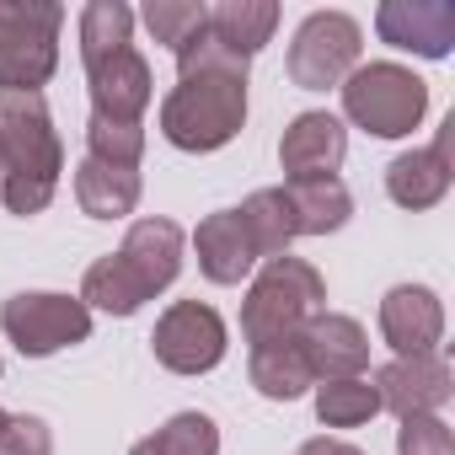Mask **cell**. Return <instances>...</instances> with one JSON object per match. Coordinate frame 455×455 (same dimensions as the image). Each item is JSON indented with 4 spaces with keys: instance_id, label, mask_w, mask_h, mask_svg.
Wrapping results in <instances>:
<instances>
[{
    "instance_id": "8",
    "label": "cell",
    "mask_w": 455,
    "mask_h": 455,
    "mask_svg": "<svg viewBox=\"0 0 455 455\" xmlns=\"http://www.w3.org/2000/svg\"><path fill=\"white\" fill-rule=\"evenodd\" d=\"M150 348H156V364L172 370V375H209L225 359V348H231V332H225V316L214 306H204V300H172L156 316Z\"/></svg>"
},
{
    "instance_id": "27",
    "label": "cell",
    "mask_w": 455,
    "mask_h": 455,
    "mask_svg": "<svg viewBox=\"0 0 455 455\" xmlns=\"http://www.w3.org/2000/svg\"><path fill=\"white\" fill-rule=\"evenodd\" d=\"M140 22L150 28L156 44H166V49L177 54V49H188L198 33H209V6H204V0H145Z\"/></svg>"
},
{
    "instance_id": "26",
    "label": "cell",
    "mask_w": 455,
    "mask_h": 455,
    "mask_svg": "<svg viewBox=\"0 0 455 455\" xmlns=\"http://www.w3.org/2000/svg\"><path fill=\"white\" fill-rule=\"evenodd\" d=\"M380 412V396H375V380L370 375H354V380H316V418L327 428H359Z\"/></svg>"
},
{
    "instance_id": "20",
    "label": "cell",
    "mask_w": 455,
    "mask_h": 455,
    "mask_svg": "<svg viewBox=\"0 0 455 455\" xmlns=\"http://www.w3.org/2000/svg\"><path fill=\"white\" fill-rule=\"evenodd\" d=\"M279 28V6L274 0H214L209 6V38H220L231 54L252 60Z\"/></svg>"
},
{
    "instance_id": "29",
    "label": "cell",
    "mask_w": 455,
    "mask_h": 455,
    "mask_svg": "<svg viewBox=\"0 0 455 455\" xmlns=\"http://www.w3.org/2000/svg\"><path fill=\"white\" fill-rule=\"evenodd\" d=\"M396 455H455V434L439 412L423 418H402L396 428Z\"/></svg>"
},
{
    "instance_id": "16",
    "label": "cell",
    "mask_w": 455,
    "mask_h": 455,
    "mask_svg": "<svg viewBox=\"0 0 455 455\" xmlns=\"http://www.w3.org/2000/svg\"><path fill=\"white\" fill-rule=\"evenodd\" d=\"M182 247H188V236H182L177 220H134L129 236H124V247H118V258L134 268V279H140V284L150 290V300H156L161 290L177 284V274H182Z\"/></svg>"
},
{
    "instance_id": "30",
    "label": "cell",
    "mask_w": 455,
    "mask_h": 455,
    "mask_svg": "<svg viewBox=\"0 0 455 455\" xmlns=\"http://www.w3.org/2000/svg\"><path fill=\"white\" fill-rule=\"evenodd\" d=\"M0 455H54V434H49V423L33 418V412L6 418V428H0Z\"/></svg>"
},
{
    "instance_id": "1",
    "label": "cell",
    "mask_w": 455,
    "mask_h": 455,
    "mask_svg": "<svg viewBox=\"0 0 455 455\" xmlns=\"http://www.w3.org/2000/svg\"><path fill=\"white\" fill-rule=\"evenodd\" d=\"M247 76H252V60L231 54L209 33H198L188 49H177V86L161 102L166 145H177L188 156L225 150L247 124Z\"/></svg>"
},
{
    "instance_id": "25",
    "label": "cell",
    "mask_w": 455,
    "mask_h": 455,
    "mask_svg": "<svg viewBox=\"0 0 455 455\" xmlns=\"http://www.w3.org/2000/svg\"><path fill=\"white\" fill-rule=\"evenodd\" d=\"M129 455H220V423L209 412H172L156 434H145Z\"/></svg>"
},
{
    "instance_id": "24",
    "label": "cell",
    "mask_w": 455,
    "mask_h": 455,
    "mask_svg": "<svg viewBox=\"0 0 455 455\" xmlns=\"http://www.w3.org/2000/svg\"><path fill=\"white\" fill-rule=\"evenodd\" d=\"M76 33H81V65L97 70L102 60H113L134 44V12L124 0H92V6H81Z\"/></svg>"
},
{
    "instance_id": "33",
    "label": "cell",
    "mask_w": 455,
    "mask_h": 455,
    "mask_svg": "<svg viewBox=\"0 0 455 455\" xmlns=\"http://www.w3.org/2000/svg\"><path fill=\"white\" fill-rule=\"evenodd\" d=\"M0 172H6V161H0Z\"/></svg>"
},
{
    "instance_id": "15",
    "label": "cell",
    "mask_w": 455,
    "mask_h": 455,
    "mask_svg": "<svg viewBox=\"0 0 455 455\" xmlns=\"http://www.w3.org/2000/svg\"><path fill=\"white\" fill-rule=\"evenodd\" d=\"M450 129H455V118L434 134V145H423V150H402L391 166H386V193H391V204L396 209H434L444 193H450Z\"/></svg>"
},
{
    "instance_id": "5",
    "label": "cell",
    "mask_w": 455,
    "mask_h": 455,
    "mask_svg": "<svg viewBox=\"0 0 455 455\" xmlns=\"http://www.w3.org/2000/svg\"><path fill=\"white\" fill-rule=\"evenodd\" d=\"M60 0H0V92H44L60 70Z\"/></svg>"
},
{
    "instance_id": "32",
    "label": "cell",
    "mask_w": 455,
    "mask_h": 455,
    "mask_svg": "<svg viewBox=\"0 0 455 455\" xmlns=\"http://www.w3.org/2000/svg\"><path fill=\"white\" fill-rule=\"evenodd\" d=\"M6 418H12V412H0V428H6Z\"/></svg>"
},
{
    "instance_id": "21",
    "label": "cell",
    "mask_w": 455,
    "mask_h": 455,
    "mask_svg": "<svg viewBox=\"0 0 455 455\" xmlns=\"http://www.w3.org/2000/svg\"><path fill=\"white\" fill-rule=\"evenodd\" d=\"M242 225H247V242H252V252L263 258V263H274V258H290V247H295V209H290V193L284 188H258L242 209Z\"/></svg>"
},
{
    "instance_id": "23",
    "label": "cell",
    "mask_w": 455,
    "mask_h": 455,
    "mask_svg": "<svg viewBox=\"0 0 455 455\" xmlns=\"http://www.w3.org/2000/svg\"><path fill=\"white\" fill-rule=\"evenodd\" d=\"M247 375H252L258 396H268V402H295V396H306L316 386L300 343H263V348H252Z\"/></svg>"
},
{
    "instance_id": "12",
    "label": "cell",
    "mask_w": 455,
    "mask_h": 455,
    "mask_svg": "<svg viewBox=\"0 0 455 455\" xmlns=\"http://www.w3.org/2000/svg\"><path fill=\"white\" fill-rule=\"evenodd\" d=\"M295 343H300V354H306L316 380H354V375L370 370V332L354 316H343V311L311 316Z\"/></svg>"
},
{
    "instance_id": "7",
    "label": "cell",
    "mask_w": 455,
    "mask_h": 455,
    "mask_svg": "<svg viewBox=\"0 0 455 455\" xmlns=\"http://www.w3.org/2000/svg\"><path fill=\"white\" fill-rule=\"evenodd\" d=\"M359 54H364V28L348 12H311L290 38V81L300 92L343 86L359 70Z\"/></svg>"
},
{
    "instance_id": "22",
    "label": "cell",
    "mask_w": 455,
    "mask_h": 455,
    "mask_svg": "<svg viewBox=\"0 0 455 455\" xmlns=\"http://www.w3.org/2000/svg\"><path fill=\"white\" fill-rule=\"evenodd\" d=\"M145 300H150V290L134 279V268H129L118 252L97 258V263L86 268V279H81V306H86V311H102V316H134V311H145Z\"/></svg>"
},
{
    "instance_id": "6",
    "label": "cell",
    "mask_w": 455,
    "mask_h": 455,
    "mask_svg": "<svg viewBox=\"0 0 455 455\" xmlns=\"http://www.w3.org/2000/svg\"><path fill=\"white\" fill-rule=\"evenodd\" d=\"M0 332L17 343L22 359H49L60 348H76L92 338V311L81 306V295L22 290L0 306Z\"/></svg>"
},
{
    "instance_id": "28",
    "label": "cell",
    "mask_w": 455,
    "mask_h": 455,
    "mask_svg": "<svg viewBox=\"0 0 455 455\" xmlns=\"http://www.w3.org/2000/svg\"><path fill=\"white\" fill-rule=\"evenodd\" d=\"M86 156L102 166L140 172L145 161V129L140 124H113V118H86Z\"/></svg>"
},
{
    "instance_id": "31",
    "label": "cell",
    "mask_w": 455,
    "mask_h": 455,
    "mask_svg": "<svg viewBox=\"0 0 455 455\" xmlns=\"http://www.w3.org/2000/svg\"><path fill=\"white\" fill-rule=\"evenodd\" d=\"M295 455H364V450H359V444H348V439H327V434H322V439H306Z\"/></svg>"
},
{
    "instance_id": "9",
    "label": "cell",
    "mask_w": 455,
    "mask_h": 455,
    "mask_svg": "<svg viewBox=\"0 0 455 455\" xmlns=\"http://www.w3.org/2000/svg\"><path fill=\"white\" fill-rule=\"evenodd\" d=\"M375 396H380V412H396V418H423V412H439L455 391V375H450V359L434 348V354H396L391 364H380L375 375Z\"/></svg>"
},
{
    "instance_id": "4",
    "label": "cell",
    "mask_w": 455,
    "mask_h": 455,
    "mask_svg": "<svg viewBox=\"0 0 455 455\" xmlns=\"http://www.w3.org/2000/svg\"><path fill=\"white\" fill-rule=\"evenodd\" d=\"M343 118L375 140H402L423 124L428 113V81L412 76L407 65L396 60H375V65H359L343 86Z\"/></svg>"
},
{
    "instance_id": "13",
    "label": "cell",
    "mask_w": 455,
    "mask_h": 455,
    "mask_svg": "<svg viewBox=\"0 0 455 455\" xmlns=\"http://www.w3.org/2000/svg\"><path fill=\"white\" fill-rule=\"evenodd\" d=\"M86 92H92V118H113V124H140L156 81H150V60L129 44L124 54L102 60L97 70H86Z\"/></svg>"
},
{
    "instance_id": "18",
    "label": "cell",
    "mask_w": 455,
    "mask_h": 455,
    "mask_svg": "<svg viewBox=\"0 0 455 455\" xmlns=\"http://www.w3.org/2000/svg\"><path fill=\"white\" fill-rule=\"evenodd\" d=\"M140 188H145L140 172L102 166V161H92V156L76 161V204H81V214H92V220H124V214H134Z\"/></svg>"
},
{
    "instance_id": "11",
    "label": "cell",
    "mask_w": 455,
    "mask_h": 455,
    "mask_svg": "<svg viewBox=\"0 0 455 455\" xmlns=\"http://www.w3.org/2000/svg\"><path fill=\"white\" fill-rule=\"evenodd\" d=\"M343 156H348V129H343V118H332L322 108L295 113L290 129H284V140H279V166H284L290 182L338 177Z\"/></svg>"
},
{
    "instance_id": "17",
    "label": "cell",
    "mask_w": 455,
    "mask_h": 455,
    "mask_svg": "<svg viewBox=\"0 0 455 455\" xmlns=\"http://www.w3.org/2000/svg\"><path fill=\"white\" fill-rule=\"evenodd\" d=\"M193 252H198V274L209 284H242L258 263L252 242H247V225L236 209H214L198 220V231H193Z\"/></svg>"
},
{
    "instance_id": "19",
    "label": "cell",
    "mask_w": 455,
    "mask_h": 455,
    "mask_svg": "<svg viewBox=\"0 0 455 455\" xmlns=\"http://www.w3.org/2000/svg\"><path fill=\"white\" fill-rule=\"evenodd\" d=\"M290 209H295V231L300 236H332L354 220V193L343 177H311V182H290Z\"/></svg>"
},
{
    "instance_id": "10",
    "label": "cell",
    "mask_w": 455,
    "mask_h": 455,
    "mask_svg": "<svg viewBox=\"0 0 455 455\" xmlns=\"http://www.w3.org/2000/svg\"><path fill=\"white\" fill-rule=\"evenodd\" d=\"M375 33L391 49L418 60H450L455 49V6L450 0H386L375 12Z\"/></svg>"
},
{
    "instance_id": "3",
    "label": "cell",
    "mask_w": 455,
    "mask_h": 455,
    "mask_svg": "<svg viewBox=\"0 0 455 455\" xmlns=\"http://www.w3.org/2000/svg\"><path fill=\"white\" fill-rule=\"evenodd\" d=\"M327 311V279L306 258H274L247 284L242 300V338L252 348L263 343H295L311 316Z\"/></svg>"
},
{
    "instance_id": "14",
    "label": "cell",
    "mask_w": 455,
    "mask_h": 455,
    "mask_svg": "<svg viewBox=\"0 0 455 455\" xmlns=\"http://www.w3.org/2000/svg\"><path fill=\"white\" fill-rule=\"evenodd\" d=\"M380 338L391 354H434L444 338V300L428 284H396L380 300Z\"/></svg>"
},
{
    "instance_id": "2",
    "label": "cell",
    "mask_w": 455,
    "mask_h": 455,
    "mask_svg": "<svg viewBox=\"0 0 455 455\" xmlns=\"http://www.w3.org/2000/svg\"><path fill=\"white\" fill-rule=\"evenodd\" d=\"M0 198L12 214H44L54 204L60 172H65V145L54 134V113L44 92H0Z\"/></svg>"
}]
</instances>
